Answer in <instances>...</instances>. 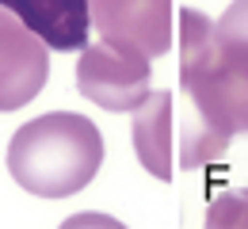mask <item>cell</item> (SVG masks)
<instances>
[{
    "mask_svg": "<svg viewBox=\"0 0 248 229\" xmlns=\"http://www.w3.org/2000/svg\"><path fill=\"white\" fill-rule=\"evenodd\" d=\"M19 15L50 50H84L88 46V0H0Z\"/></svg>",
    "mask_w": 248,
    "mask_h": 229,
    "instance_id": "8992f818",
    "label": "cell"
},
{
    "mask_svg": "<svg viewBox=\"0 0 248 229\" xmlns=\"http://www.w3.org/2000/svg\"><path fill=\"white\" fill-rule=\"evenodd\" d=\"M172 92H149L134 115V153L141 168L156 180H172Z\"/></svg>",
    "mask_w": 248,
    "mask_h": 229,
    "instance_id": "52a82bcc",
    "label": "cell"
},
{
    "mask_svg": "<svg viewBox=\"0 0 248 229\" xmlns=\"http://www.w3.org/2000/svg\"><path fill=\"white\" fill-rule=\"evenodd\" d=\"M180 168H199L217 161L233 134H248V46L221 42L195 8L180 12Z\"/></svg>",
    "mask_w": 248,
    "mask_h": 229,
    "instance_id": "6da1fadb",
    "label": "cell"
},
{
    "mask_svg": "<svg viewBox=\"0 0 248 229\" xmlns=\"http://www.w3.org/2000/svg\"><path fill=\"white\" fill-rule=\"evenodd\" d=\"M103 164V134L92 119L54 111L23 122L8 141L12 180L38 198H69L84 191Z\"/></svg>",
    "mask_w": 248,
    "mask_h": 229,
    "instance_id": "7a4b0ae2",
    "label": "cell"
},
{
    "mask_svg": "<svg viewBox=\"0 0 248 229\" xmlns=\"http://www.w3.org/2000/svg\"><path fill=\"white\" fill-rule=\"evenodd\" d=\"M206 226H248V187L217 195L206 210Z\"/></svg>",
    "mask_w": 248,
    "mask_h": 229,
    "instance_id": "ba28073f",
    "label": "cell"
},
{
    "mask_svg": "<svg viewBox=\"0 0 248 229\" xmlns=\"http://www.w3.org/2000/svg\"><path fill=\"white\" fill-rule=\"evenodd\" d=\"M149 58L111 42H88L77 61V88L80 96L99 103L103 111H134L149 96Z\"/></svg>",
    "mask_w": 248,
    "mask_h": 229,
    "instance_id": "3957f363",
    "label": "cell"
},
{
    "mask_svg": "<svg viewBox=\"0 0 248 229\" xmlns=\"http://www.w3.org/2000/svg\"><path fill=\"white\" fill-rule=\"evenodd\" d=\"M214 34L221 42H241V46H248V0H233L225 8V15L214 23Z\"/></svg>",
    "mask_w": 248,
    "mask_h": 229,
    "instance_id": "9c48e42d",
    "label": "cell"
},
{
    "mask_svg": "<svg viewBox=\"0 0 248 229\" xmlns=\"http://www.w3.org/2000/svg\"><path fill=\"white\" fill-rule=\"evenodd\" d=\"M50 80V46L38 34L0 8V111L31 103Z\"/></svg>",
    "mask_w": 248,
    "mask_h": 229,
    "instance_id": "5b68a950",
    "label": "cell"
},
{
    "mask_svg": "<svg viewBox=\"0 0 248 229\" xmlns=\"http://www.w3.org/2000/svg\"><path fill=\"white\" fill-rule=\"evenodd\" d=\"M88 27L153 61L172 50V0H88Z\"/></svg>",
    "mask_w": 248,
    "mask_h": 229,
    "instance_id": "277c9868",
    "label": "cell"
}]
</instances>
